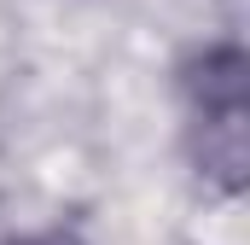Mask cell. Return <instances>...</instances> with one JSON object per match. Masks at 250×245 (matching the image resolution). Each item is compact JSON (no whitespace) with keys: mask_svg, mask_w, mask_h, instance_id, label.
Listing matches in <instances>:
<instances>
[{"mask_svg":"<svg viewBox=\"0 0 250 245\" xmlns=\"http://www.w3.org/2000/svg\"><path fill=\"white\" fill-rule=\"evenodd\" d=\"M187 94H192V122L204 128L198 164L221 187H239V170H245V59L239 47L204 53L198 70L187 76Z\"/></svg>","mask_w":250,"mask_h":245,"instance_id":"cell-1","label":"cell"},{"mask_svg":"<svg viewBox=\"0 0 250 245\" xmlns=\"http://www.w3.org/2000/svg\"><path fill=\"white\" fill-rule=\"evenodd\" d=\"M23 245H76V240H64V234H47V240H23Z\"/></svg>","mask_w":250,"mask_h":245,"instance_id":"cell-2","label":"cell"}]
</instances>
